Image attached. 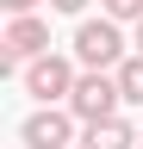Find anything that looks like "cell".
Masks as SVG:
<instances>
[{"mask_svg":"<svg viewBox=\"0 0 143 149\" xmlns=\"http://www.w3.org/2000/svg\"><path fill=\"white\" fill-rule=\"evenodd\" d=\"M118 106H124V87H118V74H112V68H81V74H75L68 112H75L81 124H93V118H112Z\"/></svg>","mask_w":143,"mask_h":149,"instance_id":"6da1fadb","label":"cell"},{"mask_svg":"<svg viewBox=\"0 0 143 149\" xmlns=\"http://www.w3.org/2000/svg\"><path fill=\"white\" fill-rule=\"evenodd\" d=\"M75 62H81V68H118V62H124V31H118L112 13L75 25Z\"/></svg>","mask_w":143,"mask_h":149,"instance_id":"7a4b0ae2","label":"cell"},{"mask_svg":"<svg viewBox=\"0 0 143 149\" xmlns=\"http://www.w3.org/2000/svg\"><path fill=\"white\" fill-rule=\"evenodd\" d=\"M19 74H25V93H31L38 106H56V100H68V93H75V56L44 50V56H31Z\"/></svg>","mask_w":143,"mask_h":149,"instance_id":"3957f363","label":"cell"},{"mask_svg":"<svg viewBox=\"0 0 143 149\" xmlns=\"http://www.w3.org/2000/svg\"><path fill=\"white\" fill-rule=\"evenodd\" d=\"M44 50H50V19L13 13V25L0 31V62H6V68H25L31 56H44Z\"/></svg>","mask_w":143,"mask_h":149,"instance_id":"277c9868","label":"cell"},{"mask_svg":"<svg viewBox=\"0 0 143 149\" xmlns=\"http://www.w3.org/2000/svg\"><path fill=\"white\" fill-rule=\"evenodd\" d=\"M62 106H68V100H62ZM62 106H38V112L19 124V143H25V149H68V143H75V112H62Z\"/></svg>","mask_w":143,"mask_h":149,"instance_id":"5b68a950","label":"cell"},{"mask_svg":"<svg viewBox=\"0 0 143 149\" xmlns=\"http://www.w3.org/2000/svg\"><path fill=\"white\" fill-rule=\"evenodd\" d=\"M81 149H137V130H131V124L112 112V118H93V124H87Z\"/></svg>","mask_w":143,"mask_h":149,"instance_id":"8992f818","label":"cell"},{"mask_svg":"<svg viewBox=\"0 0 143 149\" xmlns=\"http://www.w3.org/2000/svg\"><path fill=\"white\" fill-rule=\"evenodd\" d=\"M112 74H118V87H124V106H143V50H131Z\"/></svg>","mask_w":143,"mask_h":149,"instance_id":"52a82bcc","label":"cell"},{"mask_svg":"<svg viewBox=\"0 0 143 149\" xmlns=\"http://www.w3.org/2000/svg\"><path fill=\"white\" fill-rule=\"evenodd\" d=\"M100 13H112V19H131V25H137V19H143V0H100Z\"/></svg>","mask_w":143,"mask_h":149,"instance_id":"ba28073f","label":"cell"},{"mask_svg":"<svg viewBox=\"0 0 143 149\" xmlns=\"http://www.w3.org/2000/svg\"><path fill=\"white\" fill-rule=\"evenodd\" d=\"M50 13H87V0H50Z\"/></svg>","mask_w":143,"mask_h":149,"instance_id":"9c48e42d","label":"cell"},{"mask_svg":"<svg viewBox=\"0 0 143 149\" xmlns=\"http://www.w3.org/2000/svg\"><path fill=\"white\" fill-rule=\"evenodd\" d=\"M6 13H38V0H0Z\"/></svg>","mask_w":143,"mask_h":149,"instance_id":"30bf717a","label":"cell"},{"mask_svg":"<svg viewBox=\"0 0 143 149\" xmlns=\"http://www.w3.org/2000/svg\"><path fill=\"white\" fill-rule=\"evenodd\" d=\"M131 44H137V50H143V19H137V37H131Z\"/></svg>","mask_w":143,"mask_h":149,"instance_id":"8fae6325","label":"cell"},{"mask_svg":"<svg viewBox=\"0 0 143 149\" xmlns=\"http://www.w3.org/2000/svg\"><path fill=\"white\" fill-rule=\"evenodd\" d=\"M137 149H143V130H137Z\"/></svg>","mask_w":143,"mask_h":149,"instance_id":"7c38bea8","label":"cell"}]
</instances>
